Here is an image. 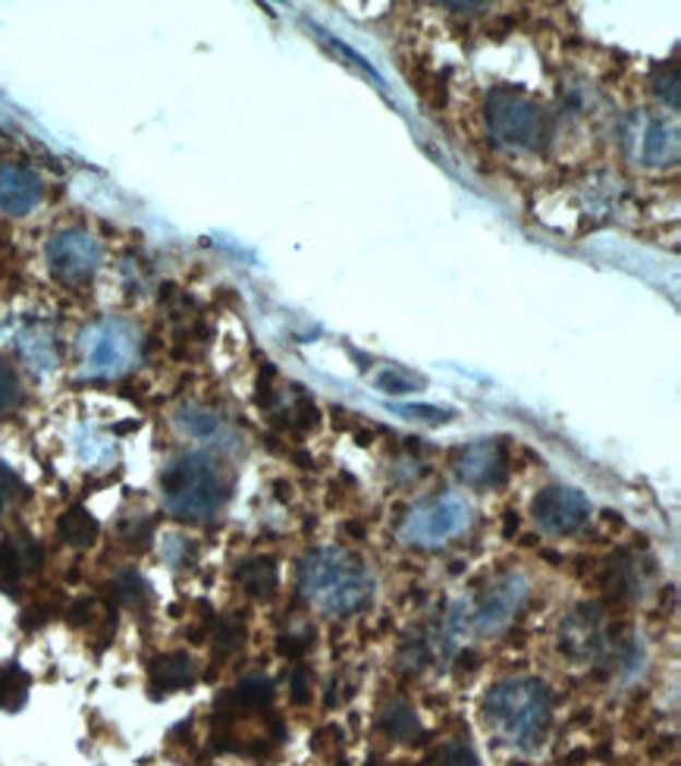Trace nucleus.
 <instances>
[{
  "mask_svg": "<svg viewBox=\"0 0 681 766\" xmlns=\"http://www.w3.org/2000/svg\"><path fill=\"white\" fill-rule=\"evenodd\" d=\"M378 386L383 390V393L405 396V393H411V390L425 386V381H421V378H415V374H408V371H403V368H386V371L378 378Z\"/></svg>",
  "mask_w": 681,
  "mask_h": 766,
  "instance_id": "nucleus-28",
  "label": "nucleus"
},
{
  "mask_svg": "<svg viewBox=\"0 0 681 766\" xmlns=\"http://www.w3.org/2000/svg\"><path fill=\"white\" fill-rule=\"evenodd\" d=\"M20 349L26 361H32V368L38 371H51L57 364V343L51 339V333L41 331V327H32L20 336Z\"/></svg>",
  "mask_w": 681,
  "mask_h": 766,
  "instance_id": "nucleus-20",
  "label": "nucleus"
},
{
  "mask_svg": "<svg viewBox=\"0 0 681 766\" xmlns=\"http://www.w3.org/2000/svg\"><path fill=\"white\" fill-rule=\"evenodd\" d=\"M195 682H199L195 660L189 654H182V650L164 654V657H157L152 663V691H157V694L192 689Z\"/></svg>",
  "mask_w": 681,
  "mask_h": 766,
  "instance_id": "nucleus-14",
  "label": "nucleus"
},
{
  "mask_svg": "<svg viewBox=\"0 0 681 766\" xmlns=\"http://www.w3.org/2000/svg\"><path fill=\"white\" fill-rule=\"evenodd\" d=\"M483 719L503 744L534 751L547 739L553 719V694L540 679L530 675L503 679L483 697Z\"/></svg>",
  "mask_w": 681,
  "mask_h": 766,
  "instance_id": "nucleus-2",
  "label": "nucleus"
},
{
  "mask_svg": "<svg viewBox=\"0 0 681 766\" xmlns=\"http://www.w3.org/2000/svg\"><path fill=\"white\" fill-rule=\"evenodd\" d=\"M528 578L518 572L500 575L497 582H490L487 588L480 590V597L475 603L465 607V619L453 622V629H475L480 635H493L505 629L515 615L522 613V607L528 603Z\"/></svg>",
  "mask_w": 681,
  "mask_h": 766,
  "instance_id": "nucleus-7",
  "label": "nucleus"
},
{
  "mask_svg": "<svg viewBox=\"0 0 681 766\" xmlns=\"http://www.w3.org/2000/svg\"><path fill=\"white\" fill-rule=\"evenodd\" d=\"M314 644V632H304V635H279V654L289 657V660H299L304 650H311Z\"/></svg>",
  "mask_w": 681,
  "mask_h": 766,
  "instance_id": "nucleus-33",
  "label": "nucleus"
},
{
  "mask_svg": "<svg viewBox=\"0 0 681 766\" xmlns=\"http://www.w3.org/2000/svg\"><path fill=\"white\" fill-rule=\"evenodd\" d=\"M318 421H321V415H318L314 399H308L304 393H299L296 406L289 409V421H286V428H296L299 434H308L311 428H318Z\"/></svg>",
  "mask_w": 681,
  "mask_h": 766,
  "instance_id": "nucleus-29",
  "label": "nucleus"
},
{
  "mask_svg": "<svg viewBox=\"0 0 681 766\" xmlns=\"http://www.w3.org/2000/svg\"><path fill=\"white\" fill-rule=\"evenodd\" d=\"M142 356V339L139 331L120 321V318H107L92 324L82 333V374L85 378H120Z\"/></svg>",
  "mask_w": 681,
  "mask_h": 766,
  "instance_id": "nucleus-5",
  "label": "nucleus"
},
{
  "mask_svg": "<svg viewBox=\"0 0 681 766\" xmlns=\"http://www.w3.org/2000/svg\"><path fill=\"white\" fill-rule=\"evenodd\" d=\"M224 701L242 710H264L274 701V682L267 675H249L229 694H224Z\"/></svg>",
  "mask_w": 681,
  "mask_h": 766,
  "instance_id": "nucleus-17",
  "label": "nucleus"
},
{
  "mask_svg": "<svg viewBox=\"0 0 681 766\" xmlns=\"http://www.w3.org/2000/svg\"><path fill=\"white\" fill-rule=\"evenodd\" d=\"M471 522V506L458 493H440L418 503L408 512L403 525V540L415 547H437L446 543L450 537L462 535Z\"/></svg>",
  "mask_w": 681,
  "mask_h": 766,
  "instance_id": "nucleus-6",
  "label": "nucleus"
},
{
  "mask_svg": "<svg viewBox=\"0 0 681 766\" xmlns=\"http://www.w3.org/2000/svg\"><path fill=\"white\" fill-rule=\"evenodd\" d=\"M164 506L177 518L202 522L224 510L232 496L227 468L211 453H186L174 459L160 475Z\"/></svg>",
  "mask_w": 681,
  "mask_h": 766,
  "instance_id": "nucleus-3",
  "label": "nucleus"
},
{
  "mask_svg": "<svg viewBox=\"0 0 681 766\" xmlns=\"http://www.w3.org/2000/svg\"><path fill=\"white\" fill-rule=\"evenodd\" d=\"M57 535L60 540H67L70 547H92L98 535H101V525L95 522V515L82 506H70V510L60 515L57 522Z\"/></svg>",
  "mask_w": 681,
  "mask_h": 766,
  "instance_id": "nucleus-16",
  "label": "nucleus"
},
{
  "mask_svg": "<svg viewBox=\"0 0 681 766\" xmlns=\"http://www.w3.org/2000/svg\"><path fill=\"white\" fill-rule=\"evenodd\" d=\"M23 406V381L16 374V368L0 356V418L16 411Z\"/></svg>",
  "mask_w": 681,
  "mask_h": 766,
  "instance_id": "nucleus-24",
  "label": "nucleus"
},
{
  "mask_svg": "<svg viewBox=\"0 0 681 766\" xmlns=\"http://www.w3.org/2000/svg\"><path fill=\"white\" fill-rule=\"evenodd\" d=\"M512 531H518V518H515V512H505V537H512Z\"/></svg>",
  "mask_w": 681,
  "mask_h": 766,
  "instance_id": "nucleus-39",
  "label": "nucleus"
},
{
  "mask_svg": "<svg viewBox=\"0 0 681 766\" xmlns=\"http://www.w3.org/2000/svg\"><path fill=\"white\" fill-rule=\"evenodd\" d=\"M48 607H32V610H26V615H23V629H38V625H45L48 622Z\"/></svg>",
  "mask_w": 681,
  "mask_h": 766,
  "instance_id": "nucleus-37",
  "label": "nucleus"
},
{
  "mask_svg": "<svg viewBox=\"0 0 681 766\" xmlns=\"http://www.w3.org/2000/svg\"><path fill=\"white\" fill-rule=\"evenodd\" d=\"M45 562V550L32 537H7L0 543V590L16 594L28 572H38Z\"/></svg>",
  "mask_w": 681,
  "mask_h": 766,
  "instance_id": "nucleus-12",
  "label": "nucleus"
},
{
  "mask_svg": "<svg viewBox=\"0 0 681 766\" xmlns=\"http://www.w3.org/2000/svg\"><path fill=\"white\" fill-rule=\"evenodd\" d=\"M152 518H139V522H132V525L123 528V537H129L132 543H145L152 537Z\"/></svg>",
  "mask_w": 681,
  "mask_h": 766,
  "instance_id": "nucleus-35",
  "label": "nucleus"
},
{
  "mask_svg": "<svg viewBox=\"0 0 681 766\" xmlns=\"http://www.w3.org/2000/svg\"><path fill=\"white\" fill-rule=\"evenodd\" d=\"M487 127L505 148L540 152L550 139L553 123H550V113L537 101H530L525 92L503 85L487 95Z\"/></svg>",
  "mask_w": 681,
  "mask_h": 766,
  "instance_id": "nucleus-4",
  "label": "nucleus"
},
{
  "mask_svg": "<svg viewBox=\"0 0 681 766\" xmlns=\"http://www.w3.org/2000/svg\"><path fill=\"white\" fill-rule=\"evenodd\" d=\"M346 531L355 537H365V525H355V522H349V525H346Z\"/></svg>",
  "mask_w": 681,
  "mask_h": 766,
  "instance_id": "nucleus-40",
  "label": "nucleus"
},
{
  "mask_svg": "<svg viewBox=\"0 0 681 766\" xmlns=\"http://www.w3.org/2000/svg\"><path fill=\"white\" fill-rule=\"evenodd\" d=\"M242 638H246V629H242V622L239 619H217L214 622V635H211V641H214V650L220 654V657H227V654H232L239 644H242Z\"/></svg>",
  "mask_w": 681,
  "mask_h": 766,
  "instance_id": "nucleus-27",
  "label": "nucleus"
},
{
  "mask_svg": "<svg viewBox=\"0 0 681 766\" xmlns=\"http://www.w3.org/2000/svg\"><path fill=\"white\" fill-rule=\"evenodd\" d=\"M177 428L182 434L195 436V440H211L220 431V418L214 411L202 409V406H182L177 411Z\"/></svg>",
  "mask_w": 681,
  "mask_h": 766,
  "instance_id": "nucleus-22",
  "label": "nucleus"
},
{
  "mask_svg": "<svg viewBox=\"0 0 681 766\" xmlns=\"http://www.w3.org/2000/svg\"><path fill=\"white\" fill-rule=\"evenodd\" d=\"M380 729H383L390 739L408 741L421 732V722H418V714H415L408 704H403V701H393V704H386V707H383V714H380Z\"/></svg>",
  "mask_w": 681,
  "mask_h": 766,
  "instance_id": "nucleus-19",
  "label": "nucleus"
},
{
  "mask_svg": "<svg viewBox=\"0 0 681 766\" xmlns=\"http://www.w3.org/2000/svg\"><path fill=\"white\" fill-rule=\"evenodd\" d=\"M430 660V644L425 638H411L399 654V663L405 672H421Z\"/></svg>",
  "mask_w": 681,
  "mask_h": 766,
  "instance_id": "nucleus-30",
  "label": "nucleus"
},
{
  "mask_svg": "<svg viewBox=\"0 0 681 766\" xmlns=\"http://www.w3.org/2000/svg\"><path fill=\"white\" fill-rule=\"evenodd\" d=\"M110 588H113V597H117L120 603L132 607V610H139V607L148 603V582H145L135 568H123V572L113 578Z\"/></svg>",
  "mask_w": 681,
  "mask_h": 766,
  "instance_id": "nucleus-23",
  "label": "nucleus"
},
{
  "mask_svg": "<svg viewBox=\"0 0 681 766\" xmlns=\"http://www.w3.org/2000/svg\"><path fill=\"white\" fill-rule=\"evenodd\" d=\"M45 255H48V267H51L53 277L67 286L88 283L101 267V246L92 232L85 230H63L51 236Z\"/></svg>",
  "mask_w": 681,
  "mask_h": 766,
  "instance_id": "nucleus-8",
  "label": "nucleus"
},
{
  "mask_svg": "<svg viewBox=\"0 0 681 766\" xmlns=\"http://www.w3.org/2000/svg\"><path fill=\"white\" fill-rule=\"evenodd\" d=\"M676 152H679L676 129L666 127L662 120L650 123V127H647V135H644V160H647V164H654V167H659V164L672 160Z\"/></svg>",
  "mask_w": 681,
  "mask_h": 766,
  "instance_id": "nucleus-21",
  "label": "nucleus"
},
{
  "mask_svg": "<svg viewBox=\"0 0 681 766\" xmlns=\"http://www.w3.org/2000/svg\"><path fill=\"white\" fill-rule=\"evenodd\" d=\"M430 764L433 766H480L478 754L465 744V741H446L440 744L433 754H430Z\"/></svg>",
  "mask_w": 681,
  "mask_h": 766,
  "instance_id": "nucleus-26",
  "label": "nucleus"
},
{
  "mask_svg": "<svg viewBox=\"0 0 681 766\" xmlns=\"http://www.w3.org/2000/svg\"><path fill=\"white\" fill-rule=\"evenodd\" d=\"M590 500L575 490V487H543L534 503H530V515L534 522L547 531V535L565 537V535H578L581 528L590 522Z\"/></svg>",
  "mask_w": 681,
  "mask_h": 766,
  "instance_id": "nucleus-9",
  "label": "nucleus"
},
{
  "mask_svg": "<svg viewBox=\"0 0 681 766\" xmlns=\"http://www.w3.org/2000/svg\"><path fill=\"white\" fill-rule=\"evenodd\" d=\"M405 418H415V421H428V424H446L453 421V409H437V406H408L403 409Z\"/></svg>",
  "mask_w": 681,
  "mask_h": 766,
  "instance_id": "nucleus-34",
  "label": "nucleus"
},
{
  "mask_svg": "<svg viewBox=\"0 0 681 766\" xmlns=\"http://www.w3.org/2000/svg\"><path fill=\"white\" fill-rule=\"evenodd\" d=\"M195 553H199V550H195V543H192L189 537H167V543H164V556H167L170 565H177V568L195 562Z\"/></svg>",
  "mask_w": 681,
  "mask_h": 766,
  "instance_id": "nucleus-31",
  "label": "nucleus"
},
{
  "mask_svg": "<svg viewBox=\"0 0 681 766\" xmlns=\"http://www.w3.org/2000/svg\"><path fill=\"white\" fill-rule=\"evenodd\" d=\"M446 10H455V13H475V10H490L487 3H446Z\"/></svg>",
  "mask_w": 681,
  "mask_h": 766,
  "instance_id": "nucleus-38",
  "label": "nucleus"
},
{
  "mask_svg": "<svg viewBox=\"0 0 681 766\" xmlns=\"http://www.w3.org/2000/svg\"><path fill=\"white\" fill-rule=\"evenodd\" d=\"M308 669L304 666H296V672H292V701L296 704H304L308 701Z\"/></svg>",
  "mask_w": 681,
  "mask_h": 766,
  "instance_id": "nucleus-36",
  "label": "nucleus"
},
{
  "mask_svg": "<svg viewBox=\"0 0 681 766\" xmlns=\"http://www.w3.org/2000/svg\"><path fill=\"white\" fill-rule=\"evenodd\" d=\"M45 199L41 177L23 164H0V211L10 217H26Z\"/></svg>",
  "mask_w": 681,
  "mask_h": 766,
  "instance_id": "nucleus-11",
  "label": "nucleus"
},
{
  "mask_svg": "<svg viewBox=\"0 0 681 766\" xmlns=\"http://www.w3.org/2000/svg\"><path fill=\"white\" fill-rule=\"evenodd\" d=\"M20 496H23V481H20V475H16L7 462H0V510L13 506Z\"/></svg>",
  "mask_w": 681,
  "mask_h": 766,
  "instance_id": "nucleus-32",
  "label": "nucleus"
},
{
  "mask_svg": "<svg viewBox=\"0 0 681 766\" xmlns=\"http://www.w3.org/2000/svg\"><path fill=\"white\" fill-rule=\"evenodd\" d=\"M650 85H654V95L659 101L669 104L672 110H679V63H676V60L659 63L654 70Z\"/></svg>",
  "mask_w": 681,
  "mask_h": 766,
  "instance_id": "nucleus-25",
  "label": "nucleus"
},
{
  "mask_svg": "<svg viewBox=\"0 0 681 766\" xmlns=\"http://www.w3.org/2000/svg\"><path fill=\"white\" fill-rule=\"evenodd\" d=\"M236 578H239V585L246 588V594H252V597H274L277 594V585H279V572H277V562L271 560V556H258V560H249L239 565V572H236Z\"/></svg>",
  "mask_w": 681,
  "mask_h": 766,
  "instance_id": "nucleus-15",
  "label": "nucleus"
},
{
  "mask_svg": "<svg viewBox=\"0 0 681 766\" xmlns=\"http://www.w3.org/2000/svg\"><path fill=\"white\" fill-rule=\"evenodd\" d=\"M299 590L321 613L353 615L374 597L368 562L343 547H318L299 562Z\"/></svg>",
  "mask_w": 681,
  "mask_h": 766,
  "instance_id": "nucleus-1",
  "label": "nucleus"
},
{
  "mask_svg": "<svg viewBox=\"0 0 681 766\" xmlns=\"http://www.w3.org/2000/svg\"><path fill=\"white\" fill-rule=\"evenodd\" d=\"M600 622H604V615H600L597 603L575 610V613L569 615V622L562 625V635H559L562 638V650L572 654V657H587L590 647L600 644Z\"/></svg>",
  "mask_w": 681,
  "mask_h": 766,
  "instance_id": "nucleus-13",
  "label": "nucleus"
},
{
  "mask_svg": "<svg viewBox=\"0 0 681 766\" xmlns=\"http://www.w3.org/2000/svg\"><path fill=\"white\" fill-rule=\"evenodd\" d=\"M28 672L20 663L0 666V710H20L28 697Z\"/></svg>",
  "mask_w": 681,
  "mask_h": 766,
  "instance_id": "nucleus-18",
  "label": "nucleus"
},
{
  "mask_svg": "<svg viewBox=\"0 0 681 766\" xmlns=\"http://www.w3.org/2000/svg\"><path fill=\"white\" fill-rule=\"evenodd\" d=\"M455 475L468 487H503L509 481V456L503 440H478L455 453Z\"/></svg>",
  "mask_w": 681,
  "mask_h": 766,
  "instance_id": "nucleus-10",
  "label": "nucleus"
}]
</instances>
